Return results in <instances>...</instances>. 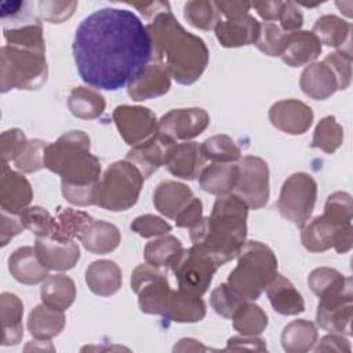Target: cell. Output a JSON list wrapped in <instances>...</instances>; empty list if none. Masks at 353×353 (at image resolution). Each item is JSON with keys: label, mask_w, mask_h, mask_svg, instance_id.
Returning <instances> with one entry per match:
<instances>
[{"label": "cell", "mask_w": 353, "mask_h": 353, "mask_svg": "<svg viewBox=\"0 0 353 353\" xmlns=\"http://www.w3.org/2000/svg\"><path fill=\"white\" fill-rule=\"evenodd\" d=\"M94 218L84 211L74 208H62L57 216V232L51 237L58 241H72L81 237L85 228Z\"/></svg>", "instance_id": "cell-41"}, {"label": "cell", "mask_w": 353, "mask_h": 353, "mask_svg": "<svg viewBox=\"0 0 353 353\" xmlns=\"http://www.w3.org/2000/svg\"><path fill=\"white\" fill-rule=\"evenodd\" d=\"M279 25L287 33L296 32V30H299L302 28V25H303V15L295 7L294 3L283 1L280 17H279Z\"/></svg>", "instance_id": "cell-56"}, {"label": "cell", "mask_w": 353, "mask_h": 353, "mask_svg": "<svg viewBox=\"0 0 353 353\" xmlns=\"http://www.w3.org/2000/svg\"><path fill=\"white\" fill-rule=\"evenodd\" d=\"M65 321L66 320L62 310H57L40 303L29 313L28 331L36 339L50 341L61 334L65 327Z\"/></svg>", "instance_id": "cell-35"}, {"label": "cell", "mask_w": 353, "mask_h": 353, "mask_svg": "<svg viewBox=\"0 0 353 353\" xmlns=\"http://www.w3.org/2000/svg\"><path fill=\"white\" fill-rule=\"evenodd\" d=\"M281 6H283V1H279V0H276V1H254V3H251V7H254L256 10L259 17L265 22L279 21Z\"/></svg>", "instance_id": "cell-61"}, {"label": "cell", "mask_w": 353, "mask_h": 353, "mask_svg": "<svg viewBox=\"0 0 353 353\" xmlns=\"http://www.w3.org/2000/svg\"><path fill=\"white\" fill-rule=\"evenodd\" d=\"M247 301H244L228 283L219 284L210 296V303L215 313L225 319H232L236 310Z\"/></svg>", "instance_id": "cell-48"}, {"label": "cell", "mask_w": 353, "mask_h": 353, "mask_svg": "<svg viewBox=\"0 0 353 353\" xmlns=\"http://www.w3.org/2000/svg\"><path fill=\"white\" fill-rule=\"evenodd\" d=\"M131 290L138 295L141 312L146 314L165 313L174 290H171L167 274L150 263L138 265L131 274Z\"/></svg>", "instance_id": "cell-9"}, {"label": "cell", "mask_w": 353, "mask_h": 353, "mask_svg": "<svg viewBox=\"0 0 353 353\" xmlns=\"http://www.w3.org/2000/svg\"><path fill=\"white\" fill-rule=\"evenodd\" d=\"M174 145L165 138H163L157 131L149 139L132 146L125 160L131 161L142 172L143 178H149L165 163V156L170 146Z\"/></svg>", "instance_id": "cell-22"}, {"label": "cell", "mask_w": 353, "mask_h": 353, "mask_svg": "<svg viewBox=\"0 0 353 353\" xmlns=\"http://www.w3.org/2000/svg\"><path fill=\"white\" fill-rule=\"evenodd\" d=\"M276 273L277 258L272 248L259 241H245L226 283L244 301L251 302L261 296Z\"/></svg>", "instance_id": "cell-5"}, {"label": "cell", "mask_w": 353, "mask_h": 353, "mask_svg": "<svg viewBox=\"0 0 353 353\" xmlns=\"http://www.w3.org/2000/svg\"><path fill=\"white\" fill-rule=\"evenodd\" d=\"M193 197L194 196L190 188H188L185 183L176 181H163L157 185L153 193V204L161 215L175 219V216Z\"/></svg>", "instance_id": "cell-28"}, {"label": "cell", "mask_w": 353, "mask_h": 353, "mask_svg": "<svg viewBox=\"0 0 353 353\" xmlns=\"http://www.w3.org/2000/svg\"><path fill=\"white\" fill-rule=\"evenodd\" d=\"M152 40L153 61L163 62L176 83L189 85L204 73L210 52L204 40L188 32L171 10L159 12L148 25Z\"/></svg>", "instance_id": "cell-3"}, {"label": "cell", "mask_w": 353, "mask_h": 353, "mask_svg": "<svg viewBox=\"0 0 353 353\" xmlns=\"http://www.w3.org/2000/svg\"><path fill=\"white\" fill-rule=\"evenodd\" d=\"M210 124L208 113L201 108L172 109L161 116L157 121V132L170 141H189L199 137Z\"/></svg>", "instance_id": "cell-13"}, {"label": "cell", "mask_w": 353, "mask_h": 353, "mask_svg": "<svg viewBox=\"0 0 353 353\" xmlns=\"http://www.w3.org/2000/svg\"><path fill=\"white\" fill-rule=\"evenodd\" d=\"M183 245L175 236L164 234L160 239L152 240L143 250L145 261L156 268H171V265L182 254Z\"/></svg>", "instance_id": "cell-39"}, {"label": "cell", "mask_w": 353, "mask_h": 353, "mask_svg": "<svg viewBox=\"0 0 353 353\" xmlns=\"http://www.w3.org/2000/svg\"><path fill=\"white\" fill-rule=\"evenodd\" d=\"M121 269L109 259L94 261L85 270V283L91 292L99 296H110L121 287Z\"/></svg>", "instance_id": "cell-29"}, {"label": "cell", "mask_w": 353, "mask_h": 353, "mask_svg": "<svg viewBox=\"0 0 353 353\" xmlns=\"http://www.w3.org/2000/svg\"><path fill=\"white\" fill-rule=\"evenodd\" d=\"M73 57L84 83L116 91L153 61V48L146 25L132 11L101 8L77 26Z\"/></svg>", "instance_id": "cell-1"}, {"label": "cell", "mask_w": 353, "mask_h": 353, "mask_svg": "<svg viewBox=\"0 0 353 353\" xmlns=\"http://www.w3.org/2000/svg\"><path fill=\"white\" fill-rule=\"evenodd\" d=\"M317 199V183L307 172L290 175L277 200V210L283 218L302 228L310 218Z\"/></svg>", "instance_id": "cell-8"}, {"label": "cell", "mask_w": 353, "mask_h": 353, "mask_svg": "<svg viewBox=\"0 0 353 353\" xmlns=\"http://www.w3.org/2000/svg\"><path fill=\"white\" fill-rule=\"evenodd\" d=\"M33 190L29 181L19 172L11 170L7 163H1L0 176V205L4 212L19 215L29 207Z\"/></svg>", "instance_id": "cell-18"}, {"label": "cell", "mask_w": 353, "mask_h": 353, "mask_svg": "<svg viewBox=\"0 0 353 353\" xmlns=\"http://www.w3.org/2000/svg\"><path fill=\"white\" fill-rule=\"evenodd\" d=\"M8 269L11 276L28 285L43 283L50 274L48 269L39 261L34 247H19L8 258Z\"/></svg>", "instance_id": "cell-26"}, {"label": "cell", "mask_w": 353, "mask_h": 353, "mask_svg": "<svg viewBox=\"0 0 353 353\" xmlns=\"http://www.w3.org/2000/svg\"><path fill=\"white\" fill-rule=\"evenodd\" d=\"M218 268L219 265L196 245L188 250L183 248L182 254L171 265L178 288L199 296L207 292Z\"/></svg>", "instance_id": "cell-10"}, {"label": "cell", "mask_w": 353, "mask_h": 353, "mask_svg": "<svg viewBox=\"0 0 353 353\" xmlns=\"http://www.w3.org/2000/svg\"><path fill=\"white\" fill-rule=\"evenodd\" d=\"M34 251L41 265L48 270H69L80 259V248L74 240L58 241L51 237H37Z\"/></svg>", "instance_id": "cell-20"}, {"label": "cell", "mask_w": 353, "mask_h": 353, "mask_svg": "<svg viewBox=\"0 0 353 353\" xmlns=\"http://www.w3.org/2000/svg\"><path fill=\"white\" fill-rule=\"evenodd\" d=\"M266 295L279 314L295 316L305 312V301L301 292L283 274H274L266 287Z\"/></svg>", "instance_id": "cell-25"}, {"label": "cell", "mask_w": 353, "mask_h": 353, "mask_svg": "<svg viewBox=\"0 0 353 353\" xmlns=\"http://www.w3.org/2000/svg\"><path fill=\"white\" fill-rule=\"evenodd\" d=\"M120 137L131 148L149 139L157 131L156 114L145 106L119 105L112 113Z\"/></svg>", "instance_id": "cell-14"}, {"label": "cell", "mask_w": 353, "mask_h": 353, "mask_svg": "<svg viewBox=\"0 0 353 353\" xmlns=\"http://www.w3.org/2000/svg\"><path fill=\"white\" fill-rule=\"evenodd\" d=\"M287 32H284L276 22L261 23V32L255 46L259 51L269 57H279L281 50V43Z\"/></svg>", "instance_id": "cell-50"}, {"label": "cell", "mask_w": 353, "mask_h": 353, "mask_svg": "<svg viewBox=\"0 0 353 353\" xmlns=\"http://www.w3.org/2000/svg\"><path fill=\"white\" fill-rule=\"evenodd\" d=\"M323 61L332 68L339 90H346L352 81V52L335 51L328 54Z\"/></svg>", "instance_id": "cell-54"}, {"label": "cell", "mask_w": 353, "mask_h": 353, "mask_svg": "<svg viewBox=\"0 0 353 353\" xmlns=\"http://www.w3.org/2000/svg\"><path fill=\"white\" fill-rule=\"evenodd\" d=\"M307 285L313 294L320 298L338 294L352 287L350 277L343 276L341 272L332 268H317L310 272L307 277Z\"/></svg>", "instance_id": "cell-40"}, {"label": "cell", "mask_w": 353, "mask_h": 353, "mask_svg": "<svg viewBox=\"0 0 353 353\" xmlns=\"http://www.w3.org/2000/svg\"><path fill=\"white\" fill-rule=\"evenodd\" d=\"M132 7L138 8L139 12L146 18V19H153L159 12L171 10L168 3L164 1H152V3H131Z\"/></svg>", "instance_id": "cell-62"}, {"label": "cell", "mask_w": 353, "mask_h": 353, "mask_svg": "<svg viewBox=\"0 0 353 353\" xmlns=\"http://www.w3.org/2000/svg\"><path fill=\"white\" fill-rule=\"evenodd\" d=\"M3 36L6 46L21 47L40 54H46V43L43 37V28L37 19L30 22H14L3 25Z\"/></svg>", "instance_id": "cell-34"}, {"label": "cell", "mask_w": 353, "mask_h": 353, "mask_svg": "<svg viewBox=\"0 0 353 353\" xmlns=\"http://www.w3.org/2000/svg\"><path fill=\"white\" fill-rule=\"evenodd\" d=\"M143 175L128 160H120L110 164L99 181L95 205L108 211H125L139 199Z\"/></svg>", "instance_id": "cell-7"}, {"label": "cell", "mask_w": 353, "mask_h": 353, "mask_svg": "<svg viewBox=\"0 0 353 353\" xmlns=\"http://www.w3.org/2000/svg\"><path fill=\"white\" fill-rule=\"evenodd\" d=\"M171 77L172 76L164 62L152 61L127 85V94L137 102L161 97L171 88Z\"/></svg>", "instance_id": "cell-16"}, {"label": "cell", "mask_w": 353, "mask_h": 353, "mask_svg": "<svg viewBox=\"0 0 353 353\" xmlns=\"http://www.w3.org/2000/svg\"><path fill=\"white\" fill-rule=\"evenodd\" d=\"M48 66L46 54L4 46L0 50V91L12 88L37 90L46 84Z\"/></svg>", "instance_id": "cell-6"}, {"label": "cell", "mask_w": 353, "mask_h": 353, "mask_svg": "<svg viewBox=\"0 0 353 353\" xmlns=\"http://www.w3.org/2000/svg\"><path fill=\"white\" fill-rule=\"evenodd\" d=\"M76 7L77 1L41 0L39 1V14L44 21L51 23H61L73 15Z\"/></svg>", "instance_id": "cell-53"}, {"label": "cell", "mask_w": 353, "mask_h": 353, "mask_svg": "<svg viewBox=\"0 0 353 353\" xmlns=\"http://www.w3.org/2000/svg\"><path fill=\"white\" fill-rule=\"evenodd\" d=\"M131 229L137 234L149 239V237H156V236H164L168 232H171L172 228L163 218H160L157 215H152V214H145V215L137 216L131 222Z\"/></svg>", "instance_id": "cell-52"}, {"label": "cell", "mask_w": 353, "mask_h": 353, "mask_svg": "<svg viewBox=\"0 0 353 353\" xmlns=\"http://www.w3.org/2000/svg\"><path fill=\"white\" fill-rule=\"evenodd\" d=\"M233 327L240 335L245 336H256L265 331L268 327V314L265 310L251 303L250 301L244 302L233 314Z\"/></svg>", "instance_id": "cell-42"}, {"label": "cell", "mask_w": 353, "mask_h": 353, "mask_svg": "<svg viewBox=\"0 0 353 353\" xmlns=\"http://www.w3.org/2000/svg\"><path fill=\"white\" fill-rule=\"evenodd\" d=\"M40 296L44 305L63 312L74 302L76 284L66 274H50L41 284Z\"/></svg>", "instance_id": "cell-36"}, {"label": "cell", "mask_w": 353, "mask_h": 353, "mask_svg": "<svg viewBox=\"0 0 353 353\" xmlns=\"http://www.w3.org/2000/svg\"><path fill=\"white\" fill-rule=\"evenodd\" d=\"M343 143V128L334 116L323 117L313 132L312 148L334 153Z\"/></svg>", "instance_id": "cell-44"}, {"label": "cell", "mask_w": 353, "mask_h": 353, "mask_svg": "<svg viewBox=\"0 0 353 353\" xmlns=\"http://www.w3.org/2000/svg\"><path fill=\"white\" fill-rule=\"evenodd\" d=\"M84 248L97 255H105L116 250L121 241L119 229L106 221H92L80 237Z\"/></svg>", "instance_id": "cell-33"}, {"label": "cell", "mask_w": 353, "mask_h": 353, "mask_svg": "<svg viewBox=\"0 0 353 353\" xmlns=\"http://www.w3.org/2000/svg\"><path fill=\"white\" fill-rule=\"evenodd\" d=\"M301 241L310 252H323L334 247L338 254L352 250L353 228L338 226L325 215H319L302 226Z\"/></svg>", "instance_id": "cell-12"}, {"label": "cell", "mask_w": 353, "mask_h": 353, "mask_svg": "<svg viewBox=\"0 0 353 353\" xmlns=\"http://www.w3.org/2000/svg\"><path fill=\"white\" fill-rule=\"evenodd\" d=\"M23 225L19 219H15L12 216H8L7 212H1V233H0V245L4 247L8 244V241L19 234L23 230Z\"/></svg>", "instance_id": "cell-60"}, {"label": "cell", "mask_w": 353, "mask_h": 353, "mask_svg": "<svg viewBox=\"0 0 353 353\" xmlns=\"http://www.w3.org/2000/svg\"><path fill=\"white\" fill-rule=\"evenodd\" d=\"M214 30L221 46L226 48H236L255 44L259 37L261 23L248 14L237 19L219 21Z\"/></svg>", "instance_id": "cell-23"}, {"label": "cell", "mask_w": 353, "mask_h": 353, "mask_svg": "<svg viewBox=\"0 0 353 353\" xmlns=\"http://www.w3.org/2000/svg\"><path fill=\"white\" fill-rule=\"evenodd\" d=\"M317 336L319 332L314 323L298 319L284 327L281 332V346L287 353H305L314 347Z\"/></svg>", "instance_id": "cell-37"}, {"label": "cell", "mask_w": 353, "mask_h": 353, "mask_svg": "<svg viewBox=\"0 0 353 353\" xmlns=\"http://www.w3.org/2000/svg\"><path fill=\"white\" fill-rule=\"evenodd\" d=\"M240 175L236 163H211L203 167L199 175L200 188L211 194L223 196L233 192Z\"/></svg>", "instance_id": "cell-27"}, {"label": "cell", "mask_w": 353, "mask_h": 353, "mask_svg": "<svg viewBox=\"0 0 353 353\" xmlns=\"http://www.w3.org/2000/svg\"><path fill=\"white\" fill-rule=\"evenodd\" d=\"M19 221L25 229L37 237H52L57 232V219L43 207L33 205L19 214Z\"/></svg>", "instance_id": "cell-46"}, {"label": "cell", "mask_w": 353, "mask_h": 353, "mask_svg": "<svg viewBox=\"0 0 353 353\" xmlns=\"http://www.w3.org/2000/svg\"><path fill=\"white\" fill-rule=\"evenodd\" d=\"M91 139L80 130L47 143L44 167L61 176L62 194L73 205H92L101 181V161L90 152Z\"/></svg>", "instance_id": "cell-2"}, {"label": "cell", "mask_w": 353, "mask_h": 353, "mask_svg": "<svg viewBox=\"0 0 353 353\" xmlns=\"http://www.w3.org/2000/svg\"><path fill=\"white\" fill-rule=\"evenodd\" d=\"M299 85L305 95L316 101L327 99L339 90L332 68L324 61L309 63L301 74Z\"/></svg>", "instance_id": "cell-24"}, {"label": "cell", "mask_w": 353, "mask_h": 353, "mask_svg": "<svg viewBox=\"0 0 353 353\" xmlns=\"http://www.w3.org/2000/svg\"><path fill=\"white\" fill-rule=\"evenodd\" d=\"M68 108L73 116L84 120H92L102 116L106 108V101L99 91L79 85L70 91Z\"/></svg>", "instance_id": "cell-38"}, {"label": "cell", "mask_w": 353, "mask_h": 353, "mask_svg": "<svg viewBox=\"0 0 353 353\" xmlns=\"http://www.w3.org/2000/svg\"><path fill=\"white\" fill-rule=\"evenodd\" d=\"M218 11L223 14L228 19H237L248 15V11L251 8L250 1H214Z\"/></svg>", "instance_id": "cell-59"}, {"label": "cell", "mask_w": 353, "mask_h": 353, "mask_svg": "<svg viewBox=\"0 0 353 353\" xmlns=\"http://www.w3.org/2000/svg\"><path fill=\"white\" fill-rule=\"evenodd\" d=\"M313 117L312 108L298 99H283L269 109L270 123L277 130L291 135L306 132L313 123Z\"/></svg>", "instance_id": "cell-17"}, {"label": "cell", "mask_w": 353, "mask_h": 353, "mask_svg": "<svg viewBox=\"0 0 353 353\" xmlns=\"http://www.w3.org/2000/svg\"><path fill=\"white\" fill-rule=\"evenodd\" d=\"M205 312L201 296L178 288L172 292L163 317L174 323H196L204 319Z\"/></svg>", "instance_id": "cell-31"}, {"label": "cell", "mask_w": 353, "mask_h": 353, "mask_svg": "<svg viewBox=\"0 0 353 353\" xmlns=\"http://www.w3.org/2000/svg\"><path fill=\"white\" fill-rule=\"evenodd\" d=\"M204 161L200 145L194 141H183L170 146L164 165L174 176L192 181L200 175Z\"/></svg>", "instance_id": "cell-21"}, {"label": "cell", "mask_w": 353, "mask_h": 353, "mask_svg": "<svg viewBox=\"0 0 353 353\" xmlns=\"http://www.w3.org/2000/svg\"><path fill=\"white\" fill-rule=\"evenodd\" d=\"M0 316L3 327V346L18 345L23 336V303L11 292H3L0 295Z\"/></svg>", "instance_id": "cell-30"}, {"label": "cell", "mask_w": 353, "mask_h": 353, "mask_svg": "<svg viewBox=\"0 0 353 353\" xmlns=\"http://www.w3.org/2000/svg\"><path fill=\"white\" fill-rule=\"evenodd\" d=\"M239 167V181L232 193L241 199L248 208L265 207L270 196L268 163L258 156H244L240 159Z\"/></svg>", "instance_id": "cell-11"}, {"label": "cell", "mask_w": 353, "mask_h": 353, "mask_svg": "<svg viewBox=\"0 0 353 353\" xmlns=\"http://www.w3.org/2000/svg\"><path fill=\"white\" fill-rule=\"evenodd\" d=\"M200 152L205 160L212 163H234L241 157V149L225 134L207 138L200 145Z\"/></svg>", "instance_id": "cell-43"}, {"label": "cell", "mask_w": 353, "mask_h": 353, "mask_svg": "<svg viewBox=\"0 0 353 353\" xmlns=\"http://www.w3.org/2000/svg\"><path fill=\"white\" fill-rule=\"evenodd\" d=\"M174 350L176 352H186V350H207L205 346H203L199 341L192 339V338H183L178 342V345L174 346Z\"/></svg>", "instance_id": "cell-63"}, {"label": "cell", "mask_w": 353, "mask_h": 353, "mask_svg": "<svg viewBox=\"0 0 353 353\" xmlns=\"http://www.w3.org/2000/svg\"><path fill=\"white\" fill-rule=\"evenodd\" d=\"M185 19L194 28L201 30H211L221 21L216 6L208 0H192L183 7Z\"/></svg>", "instance_id": "cell-45"}, {"label": "cell", "mask_w": 353, "mask_h": 353, "mask_svg": "<svg viewBox=\"0 0 353 353\" xmlns=\"http://www.w3.org/2000/svg\"><path fill=\"white\" fill-rule=\"evenodd\" d=\"M316 352H352L350 342L342 335L336 332H331L320 339L319 345L314 347Z\"/></svg>", "instance_id": "cell-57"}, {"label": "cell", "mask_w": 353, "mask_h": 353, "mask_svg": "<svg viewBox=\"0 0 353 353\" xmlns=\"http://www.w3.org/2000/svg\"><path fill=\"white\" fill-rule=\"evenodd\" d=\"M28 143L26 135L19 128H11L1 132L0 137V156L1 163L14 161L25 149Z\"/></svg>", "instance_id": "cell-51"}, {"label": "cell", "mask_w": 353, "mask_h": 353, "mask_svg": "<svg viewBox=\"0 0 353 353\" xmlns=\"http://www.w3.org/2000/svg\"><path fill=\"white\" fill-rule=\"evenodd\" d=\"M321 44L338 48V51L352 52L350 50V32L352 25L336 17V15H323L320 17L312 30Z\"/></svg>", "instance_id": "cell-32"}, {"label": "cell", "mask_w": 353, "mask_h": 353, "mask_svg": "<svg viewBox=\"0 0 353 353\" xmlns=\"http://www.w3.org/2000/svg\"><path fill=\"white\" fill-rule=\"evenodd\" d=\"M203 219V203L200 199L193 197L188 205L175 216V225L178 228L192 229Z\"/></svg>", "instance_id": "cell-55"}, {"label": "cell", "mask_w": 353, "mask_h": 353, "mask_svg": "<svg viewBox=\"0 0 353 353\" xmlns=\"http://www.w3.org/2000/svg\"><path fill=\"white\" fill-rule=\"evenodd\" d=\"M353 201L352 196L346 192H335L328 196L324 207V214L338 226H352Z\"/></svg>", "instance_id": "cell-47"}, {"label": "cell", "mask_w": 353, "mask_h": 353, "mask_svg": "<svg viewBox=\"0 0 353 353\" xmlns=\"http://www.w3.org/2000/svg\"><path fill=\"white\" fill-rule=\"evenodd\" d=\"M352 317H353L352 287L346 288L342 292L320 298L317 305L316 321L325 331L350 335Z\"/></svg>", "instance_id": "cell-15"}, {"label": "cell", "mask_w": 353, "mask_h": 353, "mask_svg": "<svg viewBox=\"0 0 353 353\" xmlns=\"http://www.w3.org/2000/svg\"><path fill=\"white\" fill-rule=\"evenodd\" d=\"M321 50V43L313 32L296 30L285 33L279 57L288 66L298 68L314 62Z\"/></svg>", "instance_id": "cell-19"}, {"label": "cell", "mask_w": 353, "mask_h": 353, "mask_svg": "<svg viewBox=\"0 0 353 353\" xmlns=\"http://www.w3.org/2000/svg\"><path fill=\"white\" fill-rule=\"evenodd\" d=\"M47 143L41 139H29L23 152L14 160L15 167L22 172H36L44 167V150Z\"/></svg>", "instance_id": "cell-49"}, {"label": "cell", "mask_w": 353, "mask_h": 353, "mask_svg": "<svg viewBox=\"0 0 353 353\" xmlns=\"http://www.w3.org/2000/svg\"><path fill=\"white\" fill-rule=\"evenodd\" d=\"M247 216L248 205L236 194L218 196L211 214L190 229V240L222 266L234 259L244 245Z\"/></svg>", "instance_id": "cell-4"}, {"label": "cell", "mask_w": 353, "mask_h": 353, "mask_svg": "<svg viewBox=\"0 0 353 353\" xmlns=\"http://www.w3.org/2000/svg\"><path fill=\"white\" fill-rule=\"evenodd\" d=\"M256 350V352H266V343L263 339L256 336H232L228 339L225 350Z\"/></svg>", "instance_id": "cell-58"}]
</instances>
